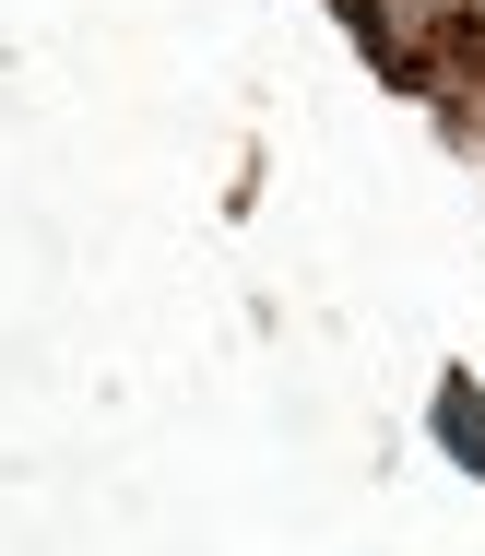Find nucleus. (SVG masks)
<instances>
[{"mask_svg": "<svg viewBox=\"0 0 485 556\" xmlns=\"http://www.w3.org/2000/svg\"><path fill=\"white\" fill-rule=\"evenodd\" d=\"M438 450H462V462L485 473V403H474V379H450V391H438Z\"/></svg>", "mask_w": 485, "mask_h": 556, "instance_id": "obj_1", "label": "nucleus"}]
</instances>
